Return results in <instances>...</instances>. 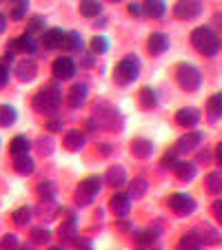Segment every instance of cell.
<instances>
[{
  "label": "cell",
  "mask_w": 222,
  "mask_h": 250,
  "mask_svg": "<svg viewBox=\"0 0 222 250\" xmlns=\"http://www.w3.org/2000/svg\"><path fill=\"white\" fill-rule=\"evenodd\" d=\"M89 47H91V53H104L109 49V40L104 36H96V38H91Z\"/></svg>",
  "instance_id": "obj_42"
},
{
  "label": "cell",
  "mask_w": 222,
  "mask_h": 250,
  "mask_svg": "<svg viewBox=\"0 0 222 250\" xmlns=\"http://www.w3.org/2000/svg\"><path fill=\"white\" fill-rule=\"evenodd\" d=\"M85 144H87V140H85V133L82 131H67V135H65V146L69 148V151H82L85 148Z\"/></svg>",
  "instance_id": "obj_22"
},
{
  "label": "cell",
  "mask_w": 222,
  "mask_h": 250,
  "mask_svg": "<svg viewBox=\"0 0 222 250\" xmlns=\"http://www.w3.org/2000/svg\"><path fill=\"white\" fill-rule=\"evenodd\" d=\"M76 250H94V244H91L89 239H80V237H76Z\"/></svg>",
  "instance_id": "obj_48"
},
{
  "label": "cell",
  "mask_w": 222,
  "mask_h": 250,
  "mask_svg": "<svg viewBox=\"0 0 222 250\" xmlns=\"http://www.w3.org/2000/svg\"><path fill=\"white\" fill-rule=\"evenodd\" d=\"M216 162L222 166V142H220V144H218V146H216Z\"/></svg>",
  "instance_id": "obj_54"
},
{
  "label": "cell",
  "mask_w": 222,
  "mask_h": 250,
  "mask_svg": "<svg viewBox=\"0 0 222 250\" xmlns=\"http://www.w3.org/2000/svg\"><path fill=\"white\" fill-rule=\"evenodd\" d=\"M175 80L184 91H198L202 86V71L191 62H182L175 66Z\"/></svg>",
  "instance_id": "obj_3"
},
{
  "label": "cell",
  "mask_w": 222,
  "mask_h": 250,
  "mask_svg": "<svg viewBox=\"0 0 222 250\" xmlns=\"http://www.w3.org/2000/svg\"><path fill=\"white\" fill-rule=\"evenodd\" d=\"M5 29H7V16L0 14V33H5Z\"/></svg>",
  "instance_id": "obj_55"
},
{
  "label": "cell",
  "mask_w": 222,
  "mask_h": 250,
  "mask_svg": "<svg viewBox=\"0 0 222 250\" xmlns=\"http://www.w3.org/2000/svg\"><path fill=\"white\" fill-rule=\"evenodd\" d=\"M147 188H149V184L145 177H133L129 184V197H142V195H147Z\"/></svg>",
  "instance_id": "obj_33"
},
{
  "label": "cell",
  "mask_w": 222,
  "mask_h": 250,
  "mask_svg": "<svg viewBox=\"0 0 222 250\" xmlns=\"http://www.w3.org/2000/svg\"><path fill=\"white\" fill-rule=\"evenodd\" d=\"M191 44H194L196 51H200L202 56L207 58H213L218 56L220 51V38H218V33L213 31L211 27H198L191 31Z\"/></svg>",
  "instance_id": "obj_2"
},
{
  "label": "cell",
  "mask_w": 222,
  "mask_h": 250,
  "mask_svg": "<svg viewBox=\"0 0 222 250\" xmlns=\"http://www.w3.org/2000/svg\"><path fill=\"white\" fill-rule=\"evenodd\" d=\"M43 44H45V49H67V44H69V31H65L60 27L47 29L43 33Z\"/></svg>",
  "instance_id": "obj_8"
},
{
  "label": "cell",
  "mask_w": 222,
  "mask_h": 250,
  "mask_svg": "<svg viewBox=\"0 0 222 250\" xmlns=\"http://www.w3.org/2000/svg\"><path fill=\"white\" fill-rule=\"evenodd\" d=\"M49 239H51V230L49 228H33L31 230V244L40 246V244H49Z\"/></svg>",
  "instance_id": "obj_39"
},
{
  "label": "cell",
  "mask_w": 222,
  "mask_h": 250,
  "mask_svg": "<svg viewBox=\"0 0 222 250\" xmlns=\"http://www.w3.org/2000/svg\"><path fill=\"white\" fill-rule=\"evenodd\" d=\"M20 248V241L16 235H5L0 239V250H18Z\"/></svg>",
  "instance_id": "obj_43"
},
{
  "label": "cell",
  "mask_w": 222,
  "mask_h": 250,
  "mask_svg": "<svg viewBox=\"0 0 222 250\" xmlns=\"http://www.w3.org/2000/svg\"><path fill=\"white\" fill-rule=\"evenodd\" d=\"M131 151L136 157L147 160V157H151V153H153V144L149 140H145V137H136V140L131 142Z\"/></svg>",
  "instance_id": "obj_23"
},
{
  "label": "cell",
  "mask_w": 222,
  "mask_h": 250,
  "mask_svg": "<svg viewBox=\"0 0 222 250\" xmlns=\"http://www.w3.org/2000/svg\"><path fill=\"white\" fill-rule=\"evenodd\" d=\"M104 180H107L109 186H114V188H120V186L127 184V170L123 166L114 164L107 168V175H104Z\"/></svg>",
  "instance_id": "obj_20"
},
{
  "label": "cell",
  "mask_w": 222,
  "mask_h": 250,
  "mask_svg": "<svg viewBox=\"0 0 222 250\" xmlns=\"http://www.w3.org/2000/svg\"><path fill=\"white\" fill-rule=\"evenodd\" d=\"M142 14L149 16V18H162L167 14V5L160 0H149V2L142 5Z\"/></svg>",
  "instance_id": "obj_25"
},
{
  "label": "cell",
  "mask_w": 222,
  "mask_h": 250,
  "mask_svg": "<svg viewBox=\"0 0 222 250\" xmlns=\"http://www.w3.org/2000/svg\"><path fill=\"white\" fill-rule=\"evenodd\" d=\"M94 118L98 120V124L104 128H116V131L123 128V115L118 113L116 106H100V109L96 111Z\"/></svg>",
  "instance_id": "obj_7"
},
{
  "label": "cell",
  "mask_w": 222,
  "mask_h": 250,
  "mask_svg": "<svg viewBox=\"0 0 222 250\" xmlns=\"http://www.w3.org/2000/svg\"><path fill=\"white\" fill-rule=\"evenodd\" d=\"M169 47H171V40H169V36H167V33L156 31V33H151V36H149L147 49H149V53H151V56H162L165 51H169Z\"/></svg>",
  "instance_id": "obj_13"
},
{
  "label": "cell",
  "mask_w": 222,
  "mask_h": 250,
  "mask_svg": "<svg viewBox=\"0 0 222 250\" xmlns=\"http://www.w3.org/2000/svg\"><path fill=\"white\" fill-rule=\"evenodd\" d=\"M58 235H60L62 241H76V237H78V217L76 215H69V217L60 224Z\"/></svg>",
  "instance_id": "obj_18"
},
{
  "label": "cell",
  "mask_w": 222,
  "mask_h": 250,
  "mask_svg": "<svg viewBox=\"0 0 222 250\" xmlns=\"http://www.w3.org/2000/svg\"><path fill=\"white\" fill-rule=\"evenodd\" d=\"M7 84H9V69H7V64L0 62V86H7Z\"/></svg>",
  "instance_id": "obj_46"
},
{
  "label": "cell",
  "mask_w": 222,
  "mask_h": 250,
  "mask_svg": "<svg viewBox=\"0 0 222 250\" xmlns=\"http://www.w3.org/2000/svg\"><path fill=\"white\" fill-rule=\"evenodd\" d=\"M14 168H16V173H20V175H31L36 164H33V160L29 157V153H25V155L14 157Z\"/></svg>",
  "instance_id": "obj_26"
},
{
  "label": "cell",
  "mask_w": 222,
  "mask_h": 250,
  "mask_svg": "<svg viewBox=\"0 0 222 250\" xmlns=\"http://www.w3.org/2000/svg\"><path fill=\"white\" fill-rule=\"evenodd\" d=\"M36 73H38V66H36L33 60H20L18 64H16V76L23 82H31L33 78H36Z\"/></svg>",
  "instance_id": "obj_21"
},
{
  "label": "cell",
  "mask_w": 222,
  "mask_h": 250,
  "mask_svg": "<svg viewBox=\"0 0 222 250\" xmlns=\"http://www.w3.org/2000/svg\"><path fill=\"white\" fill-rule=\"evenodd\" d=\"M204 184H207V190L211 195H222V173H218V170L209 173Z\"/></svg>",
  "instance_id": "obj_32"
},
{
  "label": "cell",
  "mask_w": 222,
  "mask_h": 250,
  "mask_svg": "<svg viewBox=\"0 0 222 250\" xmlns=\"http://www.w3.org/2000/svg\"><path fill=\"white\" fill-rule=\"evenodd\" d=\"M18 250H36V244H23Z\"/></svg>",
  "instance_id": "obj_56"
},
{
  "label": "cell",
  "mask_w": 222,
  "mask_h": 250,
  "mask_svg": "<svg viewBox=\"0 0 222 250\" xmlns=\"http://www.w3.org/2000/svg\"><path fill=\"white\" fill-rule=\"evenodd\" d=\"M29 148H31V142H29L27 135H16L14 140H11L9 144V151L11 155H25V153H29Z\"/></svg>",
  "instance_id": "obj_28"
},
{
  "label": "cell",
  "mask_w": 222,
  "mask_h": 250,
  "mask_svg": "<svg viewBox=\"0 0 222 250\" xmlns=\"http://www.w3.org/2000/svg\"><path fill=\"white\" fill-rule=\"evenodd\" d=\"M38 212H40V217L43 219H53L60 212V206H58L56 202H40V206H38Z\"/></svg>",
  "instance_id": "obj_37"
},
{
  "label": "cell",
  "mask_w": 222,
  "mask_h": 250,
  "mask_svg": "<svg viewBox=\"0 0 222 250\" xmlns=\"http://www.w3.org/2000/svg\"><path fill=\"white\" fill-rule=\"evenodd\" d=\"M49 250H67L65 246H49Z\"/></svg>",
  "instance_id": "obj_57"
},
{
  "label": "cell",
  "mask_w": 222,
  "mask_h": 250,
  "mask_svg": "<svg viewBox=\"0 0 222 250\" xmlns=\"http://www.w3.org/2000/svg\"><path fill=\"white\" fill-rule=\"evenodd\" d=\"M191 232H194V235L198 237L200 244H202V246H216V244H222V235L218 232V228H216V226H211V224H207V222L198 224V226H196Z\"/></svg>",
  "instance_id": "obj_9"
},
{
  "label": "cell",
  "mask_w": 222,
  "mask_h": 250,
  "mask_svg": "<svg viewBox=\"0 0 222 250\" xmlns=\"http://www.w3.org/2000/svg\"><path fill=\"white\" fill-rule=\"evenodd\" d=\"M47 128H49L51 133H60L62 128H65V124H62V120H56V118H53V120H49V122H47Z\"/></svg>",
  "instance_id": "obj_47"
},
{
  "label": "cell",
  "mask_w": 222,
  "mask_h": 250,
  "mask_svg": "<svg viewBox=\"0 0 222 250\" xmlns=\"http://www.w3.org/2000/svg\"><path fill=\"white\" fill-rule=\"evenodd\" d=\"M204 140L202 133L194 131V133H187V135H182L178 142H175V153H189L194 151L196 146H200V142Z\"/></svg>",
  "instance_id": "obj_15"
},
{
  "label": "cell",
  "mask_w": 222,
  "mask_h": 250,
  "mask_svg": "<svg viewBox=\"0 0 222 250\" xmlns=\"http://www.w3.org/2000/svg\"><path fill=\"white\" fill-rule=\"evenodd\" d=\"M109 208L118 217H127L129 210H131V197H129V193H116L111 197V202H109Z\"/></svg>",
  "instance_id": "obj_14"
},
{
  "label": "cell",
  "mask_w": 222,
  "mask_h": 250,
  "mask_svg": "<svg viewBox=\"0 0 222 250\" xmlns=\"http://www.w3.org/2000/svg\"><path fill=\"white\" fill-rule=\"evenodd\" d=\"M31 212H33L31 206L16 208V210H14V224H16V226H27V224L31 222V217H33Z\"/></svg>",
  "instance_id": "obj_35"
},
{
  "label": "cell",
  "mask_w": 222,
  "mask_h": 250,
  "mask_svg": "<svg viewBox=\"0 0 222 250\" xmlns=\"http://www.w3.org/2000/svg\"><path fill=\"white\" fill-rule=\"evenodd\" d=\"M36 148H38L40 155H49V153L53 151V140L51 137H43V140L36 144Z\"/></svg>",
  "instance_id": "obj_45"
},
{
  "label": "cell",
  "mask_w": 222,
  "mask_h": 250,
  "mask_svg": "<svg viewBox=\"0 0 222 250\" xmlns=\"http://www.w3.org/2000/svg\"><path fill=\"white\" fill-rule=\"evenodd\" d=\"M85 124H87V128H89V131H98V128H100V124H98V120H96V118H89Z\"/></svg>",
  "instance_id": "obj_51"
},
{
  "label": "cell",
  "mask_w": 222,
  "mask_h": 250,
  "mask_svg": "<svg viewBox=\"0 0 222 250\" xmlns=\"http://www.w3.org/2000/svg\"><path fill=\"white\" fill-rule=\"evenodd\" d=\"M175 175H178L180 182H191V180H196V175H198V166H196L194 162H182L180 160L178 168H175Z\"/></svg>",
  "instance_id": "obj_24"
},
{
  "label": "cell",
  "mask_w": 222,
  "mask_h": 250,
  "mask_svg": "<svg viewBox=\"0 0 222 250\" xmlns=\"http://www.w3.org/2000/svg\"><path fill=\"white\" fill-rule=\"evenodd\" d=\"M80 14L85 18H96V16L102 14V5L94 2V0H85V2H80Z\"/></svg>",
  "instance_id": "obj_36"
},
{
  "label": "cell",
  "mask_w": 222,
  "mask_h": 250,
  "mask_svg": "<svg viewBox=\"0 0 222 250\" xmlns=\"http://www.w3.org/2000/svg\"><path fill=\"white\" fill-rule=\"evenodd\" d=\"M40 31H47V18L45 16H33L31 20H29V29H27V33H40Z\"/></svg>",
  "instance_id": "obj_40"
},
{
  "label": "cell",
  "mask_w": 222,
  "mask_h": 250,
  "mask_svg": "<svg viewBox=\"0 0 222 250\" xmlns=\"http://www.w3.org/2000/svg\"><path fill=\"white\" fill-rule=\"evenodd\" d=\"M169 208L175 212V215H180V217H189V215H194L196 212V199L191 197V195L187 193H173L169 199Z\"/></svg>",
  "instance_id": "obj_6"
},
{
  "label": "cell",
  "mask_w": 222,
  "mask_h": 250,
  "mask_svg": "<svg viewBox=\"0 0 222 250\" xmlns=\"http://www.w3.org/2000/svg\"><path fill=\"white\" fill-rule=\"evenodd\" d=\"M158 237H160L158 228H147V230L133 232V241H136V248L138 250H151L153 244L158 241Z\"/></svg>",
  "instance_id": "obj_12"
},
{
  "label": "cell",
  "mask_w": 222,
  "mask_h": 250,
  "mask_svg": "<svg viewBox=\"0 0 222 250\" xmlns=\"http://www.w3.org/2000/svg\"><path fill=\"white\" fill-rule=\"evenodd\" d=\"M178 250H202V244H200V239L194 232H187V235L178 241Z\"/></svg>",
  "instance_id": "obj_34"
},
{
  "label": "cell",
  "mask_w": 222,
  "mask_h": 250,
  "mask_svg": "<svg viewBox=\"0 0 222 250\" xmlns=\"http://www.w3.org/2000/svg\"><path fill=\"white\" fill-rule=\"evenodd\" d=\"M56 193H58L56 182L43 180L38 184V195H40V199H43V202H56Z\"/></svg>",
  "instance_id": "obj_27"
},
{
  "label": "cell",
  "mask_w": 222,
  "mask_h": 250,
  "mask_svg": "<svg viewBox=\"0 0 222 250\" xmlns=\"http://www.w3.org/2000/svg\"><path fill=\"white\" fill-rule=\"evenodd\" d=\"M60 104H62V91H60V86H56V84L45 86L43 91H38V93L31 98V106L38 111V113H45V115H53L60 109Z\"/></svg>",
  "instance_id": "obj_1"
},
{
  "label": "cell",
  "mask_w": 222,
  "mask_h": 250,
  "mask_svg": "<svg viewBox=\"0 0 222 250\" xmlns=\"http://www.w3.org/2000/svg\"><path fill=\"white\" fill-rule=\"evenodd\" d=\"M100 188H102V177H98V175L82 180L76 188V204L78 206H89V204H94Z\"/></svg>",
  "instance_id": "obj_5"
},
{
  "label": "cell",
  "mask_w": 222,
  "mask_h": 250,
  "mask_svg": "<svg viewBox=\"0 0 222 250\" xmlns=\"http://www.w3.org/2000/svg\"><path fill=\"white\" fill-rule=\"evenodd\" d=\"M138 76H140V60L136 56L120 60L114 69V80L118 84H131V82L138 80Z\"/></svg>",
  "instance_id": "obj_4"
},
{
  "label": "cell",
  "mask_w": 222,
  "mask_h": 250,
  "mask_svg": "<svg viewBox=\"0 0 222 250\" xmlns=\"http://www.w3.org/2000/svg\"><path fill=\"white\" fill-rule=\"evenodd\" d=\"M87 95H89V89H87V84L78 82V84H74V86L69 89V95H67V102H69L71 109H80L82 104L87 102Z\"/></svg>",
  "instance_id": "obj_16"
},
{
  "label": "cell",
  "mask_w": 222,
  "mask_h": 250,
  "mask_svg": "<svg viewBox=\"0 0 222 250\" xmlns=\"http://www.w3.org/2000/svg\"><path fill=\"white\" fill-rule=\"evenodd\" d=\"M111 151H114V146H109L107 142H102V144H100V153H102V155H109Z\"/></svg>",
  "instance_id": "obj_53"
},
{
  "label": "cell",
  "mask_w": 222,
  "mask_h": 250,
  "mask_svg": "<svg viewBox=\"0 0 222 250\" xmlns=\"http://www.w3.org/2000/svg\"><path fill=\"white\" fill-rule=\"evenodd\" d=\"M207 109H209V118H211V122H216V120L222 118V91H218L216 95L209 98Z\"/></svg>",
  "instance_id": "obj_30"
},
{
  "label": "cell",
  "mask_w": 222,
  "mask_h": 250,
  "mask_svg": "<svg viewBox=\"0 0 222 250\" xmlns=\"http://www.w3.org/2000/svg\"><path fill=\"white\" fill-rule=\"evenodd\" d=\"M51 71H53V78H58V80H71L76 76V62L71 60L69 56H62L51 64Z\"/></svg>",
  "instance_id": "obj_10"
},
{
  "label": "cell",
  "mask_w": 222,
  "mask_h": 250,
  "mask_svg": "<svg viewBox=\"0 0 222 250\" xmlns=\"http://www.w3.org/2000/svg\"><path fill=\"white\" fill-rule=\"evenodd\" d=\"M27 11H29V2H27V0H16V2H11L9 16L14 20H23L25 16H27Z\"/></svg>",
  "instance_id": "obj_38"
},
{
  "label": "cell",
  "mask_w": 222,
  "mask_h": 250,
  "mask_svg": "<svg viewBox=\"0 0 222 250\" xmlns=\"http://www.w3.org/2000/svg\"><path fill=\"white\" fill-rule=\"evenodd\" d=\"M213 215H216V217H218V222H220L222 224V199H218V202H213Z\"/></svg>",
  "instance_id": "obj_49"
},
{
  "label": "cell",
  "mask_w": 222,
  "mask_h": 250,
  "mask_svg": "<svg viewBox=\"0 0 222 250\" xmlns=\"http://www.w3.org/2000/svg\"><path fill=\"white\" fill-rule=\"evenodd\" d=\"M173 14H175V18H180V20H194L202 14V2H198V0H184V2H178Z\"/></svg>",
  "instance_id": "obj_11"
},
{
  "label": "cell",
  "mask_w": 222,
  "mask_h": 250,
  "mask_svg": "<svg viewBox=\"0 0 222 250\" xmlns=\"http://www.w3.org/2000/svg\"><path fill=\"white\" fill-rule=\"evenodd\" d=\"M178 164H180V160H178V153L175 151L167 153V155L162 157V168H167V170H175L178 168Z\"/></svg>",
  "instance_id": "obj_44"
},
{
  "label": "cell",
  "mask_w": 222,
  "mask_h": 250,
  "mask_svg": "<svg viewBox=\"0 0 222 250\" xmlns=\"http://www.w3.org/2000/svg\"><path fill=\"white\" fill-rule=\"evenodd\" d=\"M82 66H87V69H94V66H96V58L94 56H85V58H82Z\"/></svg>",
  "instance_id": "obj_50"
},
{
  "label": "cell",
  "mask_w": 222,
  "mask_h": 250,
  "mask_svg": "<svg viewBox=\"0 0 222 250\" xmlns=\"http://www.w3.org/2000/svg\"><path fill=\"white\" fill-rule=\"evenodd\" d=\"M151 250H160V248H151Z\"/></svg>",
  "instance_id": "obj_58"
},
{
  "label": "cell",
  "mask_w": 222,
  "mask_h": 250,
  "mask_svg": "<svg viewBox=\"0 0 222 250\" xmlns=\"http://www.w3.org/2000/svg\"><path fill=\"white\" fill-rule=\"evenodd\" d=\"M11 49H18L20 53L31 56V53H36V49H38V42H36V38H33L31 33H23V36H16V38L11 40Z\"/></svg>",
  "instance_id": "obj_17"
},
{
  "label": "cell",
  "mask_w": 222,
  "mask_h": 250,
  "mask_svg": "<svg viewBox=\"0 0 222 250\" xmlns=\"http://www.w3.org/2000/svg\"><path fill=\"white\" fill-rule=\"evenodd\" d=\"M175 122L180 126H196L200 122V111L196 106H184V109H180L175 113Z\"/></svg>",
  "instance_id": "obj_19"
},
{
  "label": "cell",
  "mask_w": 222,
  "mask_h": 250,
  "mask_svg": "<svg viewBox=\"0 0 222 250\" xmlns=\"http://www.w3.org/2000/svg\"><path fill=\"white\" fill-rule=\"evenodd\" d=\"M18 120V111L11 104H0V126H14Z\"/></svg>",
  "instance_id": "obj_29"
},
{
  "label": "cell",
  "mask_w": 222,
  "mask_h": 250,
  "mask_svg": "<svg viewBox=\"0 0 222 250\" xmlns=\"http://www.w3.org/2000/svg\"><path fill=\"white\" fill-rule=\"evenodd\" d=\"M129 14L136 16V18H140V16H142V7L140 5H129Z\"/></svg>",
  "instance_id": "obj_52"
},
{
  "label": "cell",
  "mask_w": 222,
  "mask_h": 250,
  "mask_svg": "<svg viewBox=\"0 0 222 250\" xmlns=\"http://www.w3.org/2000/svg\"><path fill=\"white\" fill-rule=\"evenodd\" d=\"M140 104L145 109H156L158 106V95L151 86H142L140 89Z\"/></svg>",
  "instance_id": "obj_31"
},
{
  "label": "cell",
  "mask_w": 222,
  "mask_h": 250,
  "mask_svg": "<svg viewBox=\"0 0 222 250\" xmlns=\"http://www.w3.org/2000/svg\"><path fill=\"white\" fill-rule=\"evenodd\" d=\"M67 49L74 53H82L85 42H82V36L78 31H69V44H67Z\"/></svg>",
  "instance_id": "obj_41"
}]
</instances>
